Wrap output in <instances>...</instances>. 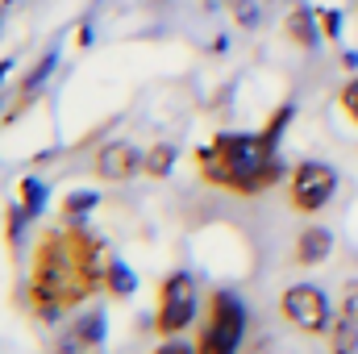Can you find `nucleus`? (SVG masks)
<instances>
[{"instance_id":"obj_1","label":"nucleus","mask_w":358,"mask_h":354,"mask_svg":"<svg viewBox=\"0 0 358 354\" xmlns=\"http://www.w3.org/2000/svg\"><path fill=\"white\" fill-rule=\"evenodd\" d=\"M113 263L117 259L108 255V246L84 225L46 229L29 259V309L42 321L80 309L88 296L104 288Z\"/></svg>"},{"instance_id":"obj_2","label":"nucleus","mask_w":358,"mask_h":354,"mask_svg":"<svg viewBox=\"0 0 358 354\" xmlns=\"http://www.w3.org/2000/svg\"><path fill=\"white\" fill-rule=\"evenodd\" d=\"M200 179L208 187L234 192V196H259L283 179V159L279 146L267 134H217L200 155Z\"/></svg>"},{"instance_id":"obj_3","label":"nucleus","mask_w":358,"mask_h":354,"mask_svg":"<svg viewBox=\"0 0 358 354\" xmlns=\"http://www.w3.org/2000/svg\"><path fill=\"white\" fill-rule=\"evenodd\" d=\"M246 325H250L246 304L234 292H213L200 338H196V354H238L242 338H246Z\"/></svg>"},{"instance_id":"obj_4","label":"nucleus","mask_w":358,"mask_h":354,"mask_svg":"<svg viewBox=\"0 0 358 354\" xmlns=\"http://www.w3.org/2000/svg\"><path fill=\"white\" fill-rule=\"evenodd\" d=\"M196 279L187 271H171L159 288V313H155V334L163 338H179L192 321H196Z\"/></svg>"},{"instance_id":"obj_5","label":"nucleus","mask_w":358,"mask_h":354,"mask_svg":"<svg viewBox=\"0 0 358 354\" xmlns=\"http://www.w3.org/2000/svg\"><path fill=\"white\" fill-rule=\"evenodd\" d=\"M279 309H283V317H287L300 334H313V338H325L329 325H334L329 296H325L317 283H292V288L279 296Z\"/></svg>"},{"instance_id":"obj_6","label":"nucleus","mask_w":358,"mask_h":354,"mask_svg":"<svg viewBox=\"0 0 358 354\" xmlns=\"http://www.w3.org/2000/svg\"><path fill=\"white\" fill-rule=\"evenodd\" d=\"M334 192H338V176H334V167L321 163V159L296 163V171L287 179V200H292L296 213H321V208L334 200Z\"/></svg>"},{"instance_id":"obj_7","label":"nucleus","mask_w":358,"mask_h":354,"mask_svg":"<svg viewBox=\"0 0 358 354\" xmlns=\"http://www.w3.org/2000/svg\"><path fill=\"white\" fill-rule=\"evenodd\" d=\"M92 171L104 183H125V179L142 176V150L129 146V142H108V146H100Z\"/></svg>"},{"instance_id":"obj_8","label":"nucleus","mask_w":358,"mask_h":354,"mask_svg":"<svg viewBox=\"0 0 358 354\" xmlns=\"http://www.w3.org/2000/svg\"><path fill=\"white\" fill-rule=\"evenodd\" d=\"M329 250H334V234L325 225L300 229V238H296V263L300 267H321L329 259Z\"/></svg>"},{"instance_id":"obj_9","label":"nucleus","mask_w":358,"mask_h":354,"mask_svg":"<svg viewBox=\"0 0 358 354\" xmlns=\"http://www.w3.org/2000/svg\"><path fill=\"white\" fill-rule=\"evenodd\" d=\"M283 34L296 42V46H304V50H313L317 46V38H321V29H317V8H292L287 13V21H283Z\"/></svg>"},{"instance_id":"obj_10","label":"nucleus","mask_w":358,"mask_h":354,"mask_svg":"<svg viewBox=\"0 0 358 354\" xmlns=\"http://www.w3.org/2000/svg\"><path fill=\"white\" fill-rule=\"evenodd\" d=\"M100 338H104V317H100V313H88V317H84V321H76V325H71V334H67V342H71L80 354L96 351V346H100Z\"/></svg>"},{"instance_id":"obj_11","label":"nucleus","mask_w":358,"mask_h":354,"mask_svg":"<svg viewBox=\"0 0 358 354\" xmlns=\"http://www.w3.org/2000/svg\"><path fill=\"white\" fill-rule=\"evenodd\" d=\"M171 167H176V146H171V142H159V146H150V150L142 155V176L167 179Z\"/></svg>"},{"instance_id":"obj_12","label":"nucleus","mask_w":358,"mask_h":354,"mask_svg":"<svg viewBox=\"0 0 358 354\" xmlns=\"http://www.w3.org/2000/svg\"><path fill=\"white\" fill-rule=\"evenodd\" d=\"M325 338H329V354H358V321L338 317Z\"/></svg>"},{"instance_id":"obj_13","label":"nucleus","mask_w":358,"mask_h":354,"mask_svg":"<svg viewBox=\"0 0 358 354\" xmlns=\"http://www.w3.org/2000/svg\"><path fill=\"white\" fill-rule=\"evenodd\" d=\"M134 288H138V279H134V271L125 263H113L108 267V279H104V292L113 296V300H129L134 296Z\"/></svg>"},{"instance_id":"obj_14","label":"nucleus","mask_w":358,"mask_h":354,"mask_svg":"<svg viewBox=\"0 0 358 354\" xmlns=\"http://www.w3.org/2000/svg\"><path fill=\"white\" fill-rule=\"evenodd\" d=\"M50 71H55V50H46V55H42V59L34 63V71H29V76L21 80V100H25V104L34 100V92H38V84H42V80L50 76Z\"/></svg>"},{"instance_id":"obj_15","label":"nucleus","mask_w":358,"mask_h":354,"mask_svg":"<svg viewBox=\"0 0 358 354\" xmlns=\"http://www.w3.org/2000/svg\"><path fill=\"white\" fill-rule=\"evenodd\" d=\"M42 200H46V187H42V183H38L34 176L21 179V200H17V204H21V208L29 213V221H34V217L42 213Z\"/></svg>"},{"instance_id":"obj_16","label":"nucleus","mask_w":358,"mask_h":354,"mask_svg":"<svg viewBox=\"0 0 358 354\" xmlns=\"http://www.w3.org/2000/svg\"><path fill=\"white\" fill-rule=\"evenodd\" d=\"M338 104H342V113H346V117L358 125V76L342 84V92H338Z\"/></svg>"},{"instance_id":"obj_17","label":"nucleus","mask_w":358,"mask_h":354,"mask_svg":"<svg viewBox=\"0 0 358 354\" xmlns=\"http://www.w3.org/2000/svg\"><path fill=\"white\" fill-rule=\"evenodd\" d=\"M338 317H350L358 321V279L342 283V300H338Z\"/></svg>"},{"instance_id":"obj_18","label":"nucleus","mask_w":358,"mask_h":354,"mask_svg":"<svg viewBox=\"0 0 358 354\" xmlns=\"http://www.w3.org/2000/svg\"><path fill=\"white\" fill-rule=\"evenodd\" d=\"M92 204H96L92 192H71V196L63 200V213H67V217H84V213H92Z\"/></svg>"},{"instance_id":"obj_19","label":"nucleus","mask_w":358,"mask_h":354,"mask_svg":"<svg viewBox=\"0 0 358 354\" xmlns=\"http://www.w3.org/2000/svg\"><path fill=\"white\" fill-rule=\"evenodd\" d=\"M155 354H196V346H187V342H179V338H163V346Z\"/></svg>"},{"instance_id":"obj_20","label":"nucleus","mask_w":358,"mask_h":354,"mask_svg":"<svg viewBox=\"0 0 358 354\" xmlns=\"http://www.w3.org/2000/svg\"><path fill=\"white\" fill-rule=\"evenodd\" d=\"M317 21L325 25V34H329V38L338 34V13H325V8H321V13H317Z\"/></svg>"},{"instance_id":"obj_21","label":"nucleus","mask_w":358,"mask_h":354,"mask_svg":"<svg viewBox=\"0 0 358 354\" xmlns=\"http://www.w3.org/2000/svg\"><path fill=\"white\" fill-rule=\"evenodd\" d=\"M8 71H13V59H0V80H4Z\"/></svg>"},{"instance_id":"obj_22","label":"nucleus","mask_w":358,"mask_h":354,"mask_svg":"<svg viewBox=\"0 0 358 354\" xmlns=\"http://www.w3.org/2000/svg\"><path fill=\"white\" fill-rule=\"evenodd\" d=\"M0 21H4V4H0Z\"/></svg>"}]
</instances>
